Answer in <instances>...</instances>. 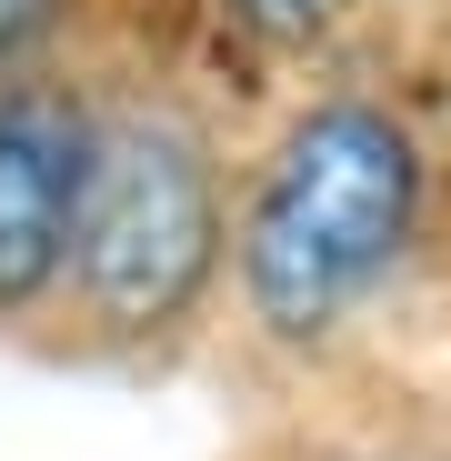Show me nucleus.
Here are the masks:
<instances>
[{
	"instance_id": "nucleus-4",
	"label": "nucleus",
	"mask_w": 451,
	"mask_h": 461,
	"mask_svg": "<svg viewBox=\"0 0 451 461\" xmlns=\"http://www.w3.org/2000/svg\"><path fill=\"white\" fill-rule=\"evenodd\" d=\"M231 21H251V31H271V41H311V31H331L351 0H221Z\"/></svg>"
},
{
	"instance_id": "nucleus-2",
	"label": "nucleus",
	"mask_w": 451,
	"mask_h": 461,
	"mask_svg": "<svg viewBox=\"0 0 451 461\" xmlns=\"http://www.w3.org/2000/svg\"><path fill=\"white\" fill-rule=\"evenodd\" d=\"M411 230H421L411 121L341 91V101H311L301 121H281V140L261 150V171L231 211L221 271H231L251 331L311 351L411 261Z\"/></svg>"
},
{
	"instance_id": "nucleus-5",
	"label": "nucleus",
	"mask_w": 451,
	"mask_h": 461,
	"mask_svg": "<svg viewBox=\"0 0 451 461\" xmlns=\"http://www.w3.org/2000/svg\"><path fill=\"white\" fill-rule=\"evenodd\" d=\"M60 11H70V0H0V70L41 60V50H50V31H60Z\"/></svg>"
},
{
	"instance_id": "nucleus-3",
	"label": "nucleus",
	"mask_w": 451,
	"mask_h": 461,
	"mask_svg": "<svg viewBox=\"0 0 451 461\" xmlns=\"http://www.w3.org/2000/svg\"><path fill=\"white\" fill-rule=\"evenodd\" d=\"M81 140H91V81H60L41 60L0 70V321L50 312L60 291Z\"/></svg>"
},
{
	"instance_id": "nucleus-6",
	"label": "nucleus",
	"mask_w": 451,
	"mask_h": 461,
	"mask_svg": "<svg viewBox=\"0 0 451 461\" xmlns=\"http://www.w3.org/2000/svg\"><path fill=\"white\" fill-rule=\"evenodd\" d=\"M401 461H451V441H431V451H401Z\"/></svg>"
},
{
	"instance_id": "nucleus-1",
	"label": "nucleus",
	"mask_w": 451,
	"mask_h": 461,
	"mask_svg": "<svg viewBox=\"0 0 451 461\" xmlns=\"http://www.w3.org/2000/svg\"><path fill=\"white\" fill-rule=\"evenodd\" d=\"M231 251V181H221L211 121L131 70L91 81V140H81V201H70V251H60V312L81 341L131 351L181 331Z\"/></svg>"
}]
</instances>
